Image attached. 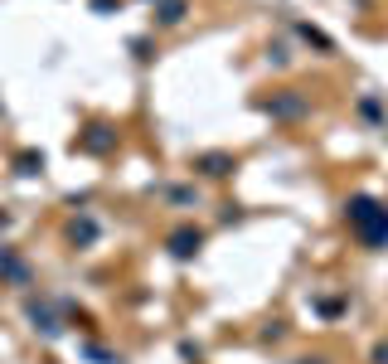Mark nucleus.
I'll return each mask as SVG.
<instances>
[{"instance_id":"nucleus-1","label":"nucleus","mask_w":388,"mask_h":364,"mask_svg":"<svg viewBox=\"0 0 388 364\" xmlns=\"http://www.w3.org/2000/svg\"><path fill=\"white\" fill-rule=\"evenodd\" d=\"M350 224L360 228L369 243H388V209H379L374 199H355L350 204Z\"/></svg>"},{"instance_id":"nucleus-2","label":"nucleus","mask_w":388,"mask_h":364,"mask_svg":"<svg viewBox=\"0 0 388 364\" xmlns=\"http://www.w3.org/2000/svg\"><path fill=\"white\" fill-rule=\"evenodd\" d=\"M194 248H199V233H190V228L175 233V252H194Z\"/></svg>"},{"instance_id":"nucleus-3","label":"nucleus","mask_w":388,"mask_h":364,"mask_svg":"<svg viewBox=\"0 0 388 364\" xmlns=\"http://www.w3.org/2000/svg\"><path fill=\"white\" fill-rule=\"evenodd\" d=\"M199 166L209 170V175H223V170H228V156H209V161H199Z\"/></svg>"},{"instance_id":"nucleus-4","label":"nucleus","mask_w":388,"mask_h":364,"mask_svg":"<svg viewBox=\"0 0 388 364\" xmlns=\"http://www.w3.org/2000/svg\"><path fill=\"white\" fill-rule=\"evenodd\" d=\"M374 360H379V364H388V345H379V355H374Z\"/></svg>"}]
</instances>
